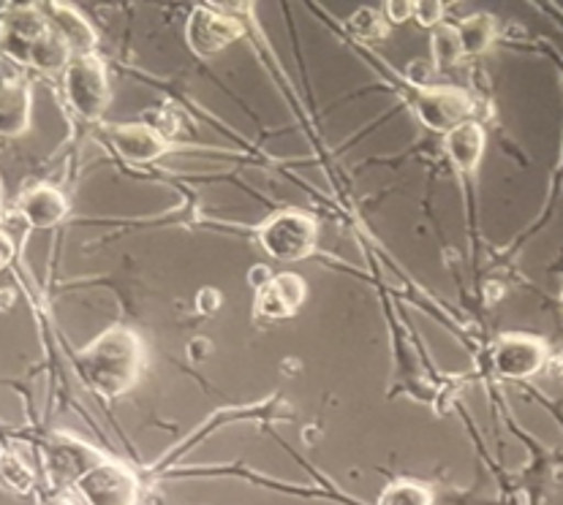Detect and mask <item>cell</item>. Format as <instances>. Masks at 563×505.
Segmentation results:
<instances>
[{
    "mask_svg": "<svg viewBox=\"0 0 563 505\" xmlns=\"http://www.w3.org/2000/svg\"><path fill=\"white\" fill-rule=\"evenodd\" d=\"M85 383L103 397H120L136 386L145 370V346L131 329L114 326L77 359Z\"/></svg>",
    "mask_w": 563,
    "mask_h": 505,
    "instance_id": "cell-1",
    "label": "cell"
},
{
    "mask_svg": "<svg viewBox=\"0 0 563 505\" xmlns=\"http://www.w3.org/2000/svg\"><path fill=\"white\" fill-rule=\"evenodd\" d=\"M258 243L275 261H302L316 250L319 228H316V221L310 215L286 210L269 217L258 228Z\"/></svg>",
    "mask_w": 563,
    "mask_h": 505,
    "instance_id": "cell-2",
    "label": "cell"
},
{
    "mask_svg": "<svg viewBox=\"0 0 563 505\" xmlns=\"http://www.w3.org/2000/svg\"><path fill=\"white\" fill-rule=\"evenodd\" d=\"M66 101L79 117L99 120L109 103V82L103 63L96 55L74 57L63 71Z\"/></svg>",
    "mask_w": 563,
    "mask_h": 505,
    "instance_id": "cell-3",
    "label": "cell"
},
{
    "mask_svg": "<svg viewBox=\"0 0 563 505\" xmlns=\"http://www.w3.org/2000/svg\"><path fill=\"white\" fill-rule=\"evenodd\" d=\"M77 492L88 505H136L140 479L125 464L103 459L77 481Z\"/></svg>",
    "mask_w": 563,
    "mask_h": 505,
    "instance_id": "cell-4",
    "label": "cell"
},
{
    "mask_svg": "<svg viewBox=\"0 0 563 505\" xmlns=\"http://www.w3.org/2000/svg\"><path fill=\"white\" fill-rule=\"evenodd\" d=\"M44 459H47V473L55 486H77L85 473L103 462V457L93 446L71 438V435H52L44 446Z\"/></svg>",
    "mask_w": 563,
    "mask_h": 505,
    "instance_id": "cell-5",
    "label": "cell"
},
{
    "mask_svg": "<svg viewBox=\"0 0 563 505\" xmlns=\"http://www.w3.org/2000/svg\"><path fill=\"white\" fill-rule=\"evenodd\" d=\"M243 36V25L234 16L221 14L212 5H197L186 22V38L194 55L212 57L229 44H234Z\"/></svg>",
    "mask_w": 563,
    "mask_h": 505,
    "instance_id": "cell-6",
    "label": "cell"
},
{
    "mask_svg": "<svg viewBox=\"0 0 563 505\" xmlns=\"http://www.w3.org/2000/svg\"><path fill=\"white\" fill-rule=\"evenodd\" d=\"M413 106H417L419 120L430 131H441V134H450V131L471 123V114H474V101L468 99V93L457 88L422 90L417 101H413Z\"/></svg>",
    "mask_w": 563,
    "mask_h": 505,
    "instance_id": "cell-7",
    "label": "cell"
},
{
    "mask_svg": "<svg viewBox=\"0 0 563 505\" xmlns=\"http://www.w3.org/2000/svg\"><path fill=\"white\" fill-rule=\"evenodd\" d=\"M548 361V348L542 340L526 335H509L498 340L493 348V367L498 375L512 378V381H522V378L537 375Z\"/></svg>",
    "mask_w": 563,
    "mask_h": 505,
    "instance_id": "cell-8",
    "label": "cell"
},
{
    "mask_svg": "<svg viewBox=\"0 0 563 505\" xmlns=\"http://www.w3.org/2000/svg\"><path fill=\"white\" fill-rule=\"evenodd\" d=\"M49 31L47 20H44L38 5H14L9 14L3 16V27H0V49L16 63H25L31 55V47Z\"/></svg>",
    "mask_w": 563,
    "mask_h": 505,
    "instance_id": "cell-9",
    "label": "cell"
},
{
    "mask_svg": "<svg viewBox=\"0 0 563 505\" xmlns=\"http://www.w3.org/2000/svg\"><path fill=\"white\" fill-rule=\"evenodd\" d=\"M302 302H306V280L300 274L280 272L256 291L254 313L262 321H284L295 315Z\"/></svg>",
    "mask_w": 563,
    "mask_h": 505,
    "instance_id": "cell-10",
    "label": "cell"
},
{
    "mask_svg": "<svg viewBox=\"0 0 563 505\" xmlns=\"http://www.w3.org/2000/svg\"><path fill=\"white\" fill-rule=\"evenodd\" d=\"M38 9H42L44 20H47L52 31L68 44V49H71L74 57L93 55L96 31L77 9H71L68 3H44L38 5Z\"/></svg>",
    "mask_w": 563,
    "mask_h": 505,
    "instance_id": "cell-11",
    "label": "cell"
},
{
    "mask_svg": "<svg viewBox=\"0 0 563 505\" xmlns=\"http://www.w3.org/2000/svg\"><path fill=\"white\" fill-rule=\"evenodd\" d=\"M109 145L129 164H151L169 150L166 136L153 125H120L109 131Z\"/></svg>",
    "mask_w": 563,
    "mask_h": 505,
    "instance_id": "cell-12",
    "label": "cell"
},
{
    "mask_svg": "<svg viewBox=\"0 0 563 505\" xmlns=\"http://www.w3.org/2000/svg\"><path fill=\"white\" fill-rule=\"evenodd\" d=\"M16 212L31 228H52L68 215V202L57 188L36 186L22 193Z\"/></svg>",
    "mask_w": 563,
    "mask_h": 505,
    "instance_id": "cell-13",
    "label": "cell"
},
{
    "mask_svg": "<svg viewBox=\"0 0 563 505\" xmlns=\"http://www.w3.org/2000/svg\"><path fill=\"white\" fill-rule=\"evenodd\" d=\"M31 125V88L20 79L0 82V136H22Z\"/></svg>",
    "mask_w": 563,
    "mask_h": 505,
    "instance_id": "cell-14",
    "label": "cell"
},
{
    "mask_svg": "<svg viewBox=\"0 0 563 505\" xmlns=\"http://www.w3.org/2000/svg\"><path fill=\"white\" fill-rule=\"evenodd\" d=\"M482 153H485V128L474 120L446 134V155L461 171L476 169Z\"/></svg>",
    "mask_w": 563,
    "mask_h": 505,
    "instance_id": "cell-15",
    "label": "cell"
},
{
    "mask_svg": "<svg viewBox=\"0 0 563 505\" xmlns=\"http://www.w3.org/2000/svg\"><path fill=\"white\" fill-rule=\"evenodd\" d=\"M74 60L71 49H68V44L63 42L60 36H57L55 31L44 33L42 38H38L36 44L31 47V55H27V66L38 68V71H66L68 63Z\"/></svg>",
    "mask_w": 563,
    "mask_h": 505,
    "instance_id": "cell-16",
    "label": "cell"
},
{
    "mask_svg": "<svg viewBox=\"0 0 563 505\" xmlns=\"http://www.w3.org/2000/svg\"><path fill=\"white\" fill-rule=\"evenodd\" d=\"M33 486H36V475H33L31 464L16 451H0V490L9 495H27L33 492Z\"/></svg>",
    "mask_w": 563,
    "mask_h": 505,
    "instance_id": "cell-17",
    "label": "cell"
},
{
    "mask_svg": "<svg viewBox=\"0 0 563 505\" xmlns=\"http://www.w3.org/2000/svg\"><path fill=\"white\" fill-rule=\"evenodd\" d=\"M457 36H461L463 55H482V52L490 47L493 38H496V22L490 20V14H474L461 22Z\"/></svg>",
    "mask_w": 563,
    "mask_h": 505,
    "instance_id": "cell-18",
    "label": "cell"
},
{
    "mask_svg": "<svg viewBox=\"0 0 563 505\" xmlns=\"http://www.w3.org/2000/svg\"><path fill=\"white\" fill-rule=\"evenodd\" d=\"M433 63L435 68H452L457 60L463 57V47H461V36H457V27L450 25H439L433 31Z\"/></svg>",
    "mask_w": 563,
    "mask_h": 505,
    "instance_id": "cell-19",
    "label": "cell"
},
{
    "mask_svg": "<svg viewBox=\"0 0 563 505\" xmlns=\"http://www.w3.org/2000/svg\"><path fill=\"white\" fill-rule=\"evenodd\" d=\"M378 505H433V492L413 481H395L384 490Z\"/></svg>",
    "mask_w": 563,
    "mask_h": 505,
    "instance_id": "cell-20",
    "label": "cell"
},
{
    "mask_svg": "<svg viewBox=\"0 0 563 505\" xmlns=\"http://www.w3.org/2000/svg\"><path fill=\"white\" fill-rule=\"evenodd\" d=\"M349 33L357 36L360 42H376V38L387 36V25H384L382 14H376L373 9H360L349 16L346 22Z\"/></svg>",
    "mask_w": 563,
    "mask_h": 505,
    "instance_id": "cell-21",
    "label": "cell"
},
{
    "mask_svg": "<svg viewBox=\"0 0 563 505\" xmlns=\"http://www.w3.org/2000/svg\"><path fill=\"white\" fill-rule=\"evenodd\" d=\"M413 16L422 27H439L441 16H444V3L439 0H422V3H413Z\"/></svg>",
    "mask_w": 563,
    "mask_h": 505,
    "instance_id": "cell-22",
    "label": "cell"
},
{
    "mask_svg": "<svg viewBox=\"0 0 563 505\" xmlns=\"http://www.w3.org/2000/svg\"><path fill=\"white\" fill-rule=\"evenodd\" d=\"M387 16L389 22L400 25V22H406L409 16H413V3L411 0H393V3H387Z\"/></svg>",
    "mask_w": 563,
    "mask_h": 505,
    "instance_id": "cell-23",
    "label": "cell"
},
{
    "mask_svg": "<svg viewBox=\"0 0 563 505\" xmlns=\"http://www.w3.org/2000/svg\"><path fill=\"white\" fill-rule=\"evenodd\" d=\"M430 74H433V66H428L424 60H413L409 66V79L411 82H430Z\"/></svg>",
    "mask_w": 563,
    "mask_h": 505,
    "instance_id": "cell-24",
    "label": "cell"
},
{
    "mask_svg": "<svg viewBox=\"0 0 563 505\" xmlns=\"http://www.w3.org/2000/svg\"><path fill=\"white\" fill-rule=\"evenodd\" d=\"M14 258V243H11L9 234L0 232V272L9 267V261Z\"/></svg>",
    "mask_w": 563,
    "mask_h": 505,
    "instance_id": "cell-25",
    "label": "cell"
},
{
    "mask_svg": "<svg viewBox=\"0 0 563 505\" xmlns=\"http://www.w3.org/2000/svg\"><path fill=\"white\" fill-rule=\"evenodd\" d=\"M218 304H221V296H218V291H202V294H199V310H202V313H210V310H216Z\"/></svg>",
    "mask_w": 563,
    "mask_h": 505,
    "instance_id": "cell-26",
    "label": "cell"
},
{
    "mask_svg": "<svg viewBox=\"0 0 563 505\" xmlns=\"http://www.w3.org/2000/svg\"><path fill=\"white\" fill-rule=\"evenodd\" d=\"M269 278H273V274H267V269H264V267H256V269H254V274H251V283H254V285H256V291H258V289H262L264 283H267Z\"/></svg>",
    "mask_w": 563,
    "mask_h": 505,
    "instance_id": "cell-27",
    "label": "cell"
},
{
    "mask_svg": "<svg viewBox=\"0 0 563 505\" xmlns=\"http://www.w3.org/2000/svg\"><path fill=\"white\" fill-rule=\"evenodd\" d=\"M44 505H71V503L63 501V497H49V501H44Z\"/></svg>",
    "mask_w": 563,
    "mask_h": 505,
    "instance_id": "cell-28",
    "label": "cell"
},
{
    "mask_svg": "<svg viewBox=\"0 0 563 505\" xmlns=\"http://www.w3.org/2000/svg\"><path fill=\"white\" fill-rule=\"evenodd\" d=\"M3 188V186H0ZM0 223H3V191H0Z\"/></svg>",
    "mask_w": 563,
    "mask_h": 505,
    "instance_id": "cell-29",
    "label": "cell"
}]
</instances>
